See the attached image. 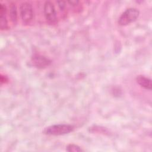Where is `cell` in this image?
<instances>
[{
    "mask_svg": "<svg viewBox=\"0 0 152 152\" xmlns=\"http://www.w3.org/2000/svg\"><path fill=\"white\" fill-rule=\"evenodd\" d=\"M58 5L61 9V10H64V9L65 8V2L64 1H58Z\"/></svg>",
    "mask_w": 152,
    "mask_h": 152,
    "instance_id": "30bf717a",
    "label": "cell"
},
{
    "mask_svg": "<svg viewBox=\"0 0 152 152\" xmlns=\"http://www.w3.org/2000/svg\"><path fill=\"white\" fill-rule=\"evenodd\" d=\"M140 11L135 8H129L126 9L120 15L118 19V24L120 26H127L134 21L138 18Z\"/></svg>",
    "mask_w": 152,
    "mask_h": 152,
    "instance_id": "7a4b0ae2",
    "label": "cell"
},
{
    "mask_svg": "<svg viewBox=\"0 0 152 152\" xmlns=\"http://www.w3.org/2000/svg\"><path fill=\"white\" fill-rule=\"evenodd\" d=\"M137 83L142 88L151 90L152 88L151 80L144 75H140L136 77Z\"/></svg>",
    "mask_w": 152,
    "mask_h": 152,
    "instance_id": "52a82bcc",
    "label": "cell"
},
{
    "mask_svg": "<svg viewBox=\"0 0 152 152\" xmlns=\"http://www.w3.org/2000/svg\"><path fill=\"white\" fill-rule=\"evenodd\" d=\"M66 151L68 152H81L83 151V150L77 144H69L66 147Z\"/></svg>",
    "mask_w": 152,
    "mask_h": 152,
    "instance_id": "9c48e42d",
    "label": "cell"
},
{
    "mask_svg": "<svg viewBox=\"0 0 152 152\" xmlns=\"http://www.w3.org/2000/svg\"><path fill=\"white\" fill-rule=\"evenodd\" d=\"M0 28L1 30H6L8 28L6 7L2 3L0 4Z\"/></svg>",
    "mask_w": 152,
    "mask_h": 152,
    "instance_id": "8992f818",
    "label": "cell"
},
{
    "mask_svg": "<svg viewBox=\"0 0 152 152\" xmlns=\"http://www.w3.org/2000/svg\"><path fill=\"white\" fill-rule=\"evenodd\" d=\"M43 12L46 21L50 24L57 23V14L53 4L50 1H46L43 6Z\"/></svg>",
    "mask_w": 152,
    "mask_h": 152,
    "instance_id": "277c9868",
    "label": "cell"
},
{
    "mask_svg": "<svg viewBox=\"0 0 152 152\" xmlns=\"http://www.w3.org/2000/svg\"><path fill=\"white\" fill-rule=\"evenodd\" d=\"M74 126L69 124H55L45 128L43 134L48 135H63L72 132Z\"/></svg>",
    "mask_w": 152,
    "mask_h": 152,
    "instance_id": "6da1fadb",
    "label": "cell"
},
{
    "mask_svg": "<svg viewBox=\"0 0 152 152\" xmlns=\"http://www.w3.org/2000/svg\"><path fill=\"white\" fill-rule=\"evenodd\" d=\"M31 62L35 67L40 69L46 68L51 64V61L49 58L39 54L33 55L31 58Z\"/></svg>",
    "mask_w": 152,
    "mask_h": 152,
    "instance_id": "5b68a950",
    "label": "cell"
},
{
    "mask_svg": "<svg viewBox=\"0 0 152 152\" xmlns=\"http://www.w3.org/2000/svg\"><path fill=\"white\" fill-rule=\"evenodd\" d=\"M10 15L11 20L14 24H15L17 21V10L15 4L11 5L10 8Z\"/></svg>",
    "mask_w": 152,
    "mask_h": 152,
    "instance_id": "ba28073f",
    "label": "cell"
},
{
    "mask_svg": "<svg viewBox=\"0 0 152 152\" xmlns=\"http://www.w3.org/2000/svg\"><path fill=\"white\" fill-rule=\"evenodd\" d=\"M20 15L22 22L24 24H28L33 18V9L30 3L24 2L20 5Z\"/></svg>",
    "mask_w": 152,
    "mask_h": 152,
    "instance_id": "3957f363",
    "label": "cell"
}]
</instances>
